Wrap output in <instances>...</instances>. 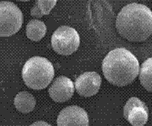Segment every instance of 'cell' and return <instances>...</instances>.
I'll return each instance as SVG.
<instances>
[{
    "instance_id": "obj_9",
    "label": "cell",
    "mask_w": 152,
    "mask_h": 126,
    "mask_svg": "<svg viewBox=\"0 0 152 126\" xmlns=\"http://www.w3.org/2000/svg\"><path fill=\"white\" fill-rule=\"evenodd\" d=\"M75 92L74 83L69 78L60 76L53 81L49 89V95L57 103H64L72 97Z\"/></svg>"
},
{
    "instance_id": "obj_5",
    "label": "cell",
    "mask_w": 152,
    "mask_h": 126,
    "mask_svg": "<svg viewBox=\"0 0 152 126\" xmlns=\"http://www.w3.org/2000/svg\"><path fill=\"white\" fill-rule=\"evenodd\" d=\"M51 45L58 54L68 56L78 50L80 45V36L73 28L61 26L53 34Z\"/></svg>"
},
{
    "instance_id": "obj_7",
    "label": "cell",
    "mask_w": 152,
    "mask_h": 126,
    "mask_svg": "<svg viewBox=\"0 0 152 126\" xmlns=\"http://www.w3.org/2000/svg\"><path fill=\"white\" fill-rule=\"evenodd\" d=\"M57 126H89V116L86 111L78 106H69L60 112Z\"/></svg>"
},
{
    "instance_id": "obj_6",
    "label": "cell",
    "mask_w": 152,
    "mask_h": 126,
    "mask_svg": "<svg viewBox=\"0 0 152 126\" xmlns=\"http://www.w3.org/2000/svg\"><path fill=\"white\" fill-rule=\"evenodd\" d=\"M124 117L133 126H143L148 122L149 110L137 97H131L124 107Z\"/></svg>"
},
{
    "instance_id": "obj_3",
    "label": "cell",
    "mask_w": 152,
    "mask_h": 126,
    "mask_svg": "<svg viewBox=\"0 0 152 126\" xmlns=\"http://www.w3.org/2000/svg\"><path fill=\"white\" fill-rule=\"evenodd\" d=\"M54 77V68L46 58L33 57L28 59L22 69V78L30 89L41 90L50 85Z\"/></svg>"
},
{
    "instance_id": "obj_10",
    "label": "cell",
    "mask_w": 152,
    "mask_h": 126,
    "mask_svg": "<svg viewBox=\"0 0 152 126\" xmlns=\"http://www.w3.org/2000/svg\"><path fill=\"white\" fill-rule=\"evenodd\" d=\"M35 98L28 92H20L17 94L14 99V106L21 113L28 114L31 112L35 109Z\"/></svg>"
},
{
    "instance_id": "obj_8",
    "label": "cell",
    "mask_w": 152,
    "mask_h": 126,
    "mask_svg": "<svg viewBox=\"0 0 152 126\" xmlns=\"http://www.w3.org/2000/svg\"><path fill=\"white\" fill-rule=\"evenodd\" d=\"M101 82L102 79L98 73L88 71L83 73L77 78L75 83V87L80 96L90 97L99 92Z\"/></svg>"
},
{
    "instance_id": "obj_11",
    "label": "cell",
    "mask_w": 152,
    "mask_h": 126,
    "mask_svg": "<svg viewBox=\"0 0 152 126\" xmlns=\"http://www.w3.org/2000/svg\"><path fill=\"white\" fill-rule=\"evenodd\" d=\"M46 26L39 20H31L27 24L26 35L31 41L39 42L46 35Z\"/></svg>"
},
{
    "instance_id": "obj_12",
    "label": "cell",
    "mask_w": 152,
    "mask_h": 126,
    "mask_svg": "<svg viewBox=\"0 0 152 126\" xmlns=\"http://www.w3.org/2000/svg\"><path fill=\"white\" fill-rule=\"evenodd\" d=\"M140 81L144 89L152 92V57L148 58L142 63Z\"/></svg>"
},
{
    "instance_id": "obj_15",
    "label": "cell",
    "mask_w": 152,
    "mask_h": 126,
    "mask_svg": "<svg viewBox=\"0 0 152 126\" xmlns=\"http://www.w3.org/2000/svg\"><path fill=\"white\" fill-rule=\"evenodd\" d=\"M18 1H20V2H28V1H30V0H18Z\"/></svg>"
},
{
    "instance_id": "obj_13",
    "label": "cell",
    "mask_w": 152,
    "mask_h": 126,
    "mask_svg": "<svg viewBox=\"0 0 152 126\" xmlns=\"http://www.w3.org/2000/svg\"><path fill=\"white\" fill-rule=\"evenodd\" d=\"M57 0H36L34 7L31 9V15L40 18L43 15H48L57 4Z\"/></svg>"
},
{
    "instance_id": "obj_4",
    "label": "cell",
    "mask_w": 152,
    "mask_h": 126,
    "mask_svg": "<svg viewBox=\"0 0 152 126\" xmlns=\"http://www.w3.org/2000/svg\"><path fill=\"white\" fill-rule=\"evenodd\" d=\"M24 17L19 7L10 1L0 2V37H10L21 28Z\"/></svg>"
},
{
    "instance_id": "obj_1",
    "label": "cell",
    "mask_w": 152,
    "mask_h": 126,
    "mask_svg": "<svg viewBox=\"0 0 152 126\" xmlns=\"http://www.w3.org/2000/svg\"><path fill=\"white\" fill-rule=\"evenodd\" d=\"M116 28L129 41H145L152 35V11L143 4L126 5L118 14Z\"/></svg>"
},
{
    "instance_id": "obj_14",
    "label": "cell",
    "mask_w": 152,
    "mask_h": 126,
    "mask_svg": "<svg viewBox=\"0 0 152 126\" xmlns=\"http://www.w3.org/2000/svg\"><path fill=\"white\" fill-rule=\"evenodd\" d=\"M30 126H52L51 125H50L49 123L46 122H43V121H39V122H34L32 125H31Z\"/></svg>"
},
{
    "instance_id": "obj_2",
    "label": "cell",
    "mask_w": 152,
    "mask_h": 126,
    "mask_svg": "<svg viewBox=\"0 0 152 126\" xmlns=\"http://www.w3.org/2000/svg\"><path fill=\"white\" fill-rule=\"evenodd\" d=\"M105 78L116 86H126L136 79L140 71L139 61L125 48H117L107 54L102 62Z\"/></svg>"
}]
</instances>
